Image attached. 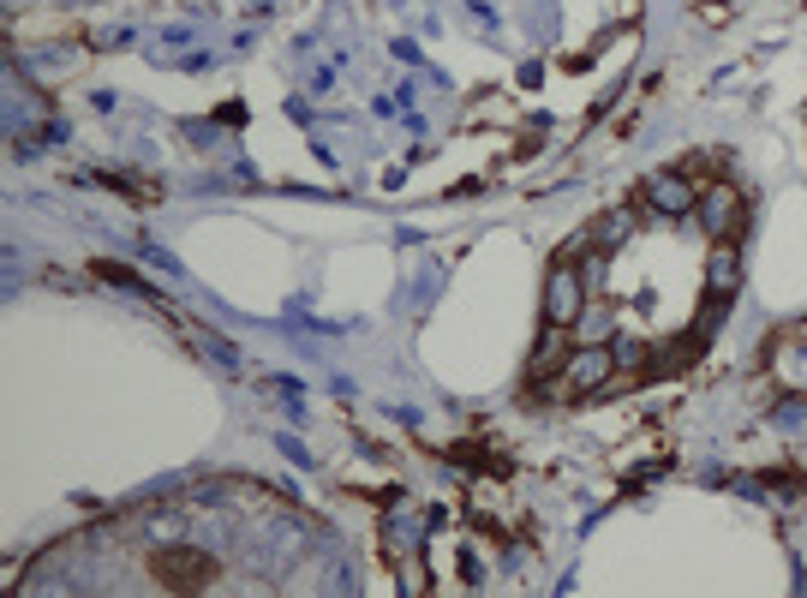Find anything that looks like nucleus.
Instances as JSON below:
<instances>
[{
  "mask_svg": "<svg viewBox=\"0 0 807 598\" xmlns=\"http://www.w3.org/2000/svg\"><path fill=\"white\" fill-rule=\"evenodd\" d=\"M586 294H593V288H586V275H581V258H569V251H562L557 270H550V282H545V317L569 329L574 317L586 312Z\"/></svg>",
  "mask_w": 807,
  "mask_h": 598,
  "instance_id": "obj_1",
  "label": "nucleus"
},
{
  "mask_svg": "<svg viewBox=\"0 0 807 598\" xmlns=\"http://www.w3.org/2000/svg\"><path fill=\"white\" fill-rule=\"evenodd\" d=\"M617 377V360H610V348H581L569 365L557 372V396H586V389L610 384Z\"/></svg>",
  "mask_w": 807,
  "mask_h": 598,
  "instance_id": "obj_2",
  "label": "nucleus"
},
{
  "mask_svg": "<svg viewBox=\"0 0 807 598\" xmlns=\"http://www.w3.org/2000/svg\"><path fill=\"white\" fill-rule=\"evenodd\" d=\"M700 222H706L712 239H729L741 227V192L736 186H712L706 198H700Z\"/></svg>",
  "mask_w": 807,
  "mask_h": 598,
  "instance_id": "obj_3",
  "label": "nucleus"
},
{
  "mask_svg": "<svg viewBox=\"0 0 807 598\" xmlns=\"http://www.w3.org/2000/svg\"><path fill=\"white\" fill-rule=\"evenodd\" d=\"M646 203L658 215H688V210H694V186H688L682 174H652V180H646Z\"/></svg>",
  "mask_w": 807,
  "mask_h": 598,
  "instance_id": "obj_4",
  "label": "nucleus"
},
{
  "mask_svg": "<svg viewBox=\"0 0 807 598\" xmlns=\"http://www.w3.org/2000/svg\"><path fill=\"white\" fill-rule=\"evenodd\" d=\"M706 282H712V294H736L741 288V258H736V246L729 239H712V258H706Z\"/></svg>",
  "mask_w": 807,
  "mask_h": 598,
  "instance_id": "obj_5",
  "label": "nucleus"
},
{
  "mask_svg": "<svg viewBox=\"0 0 807 598\" xmlns=\"http://www.w3.org/2000/svg\"><path fill=\"white\" fill-rule=\"evenodd\" d=\"M586 239H593L598 251H617V246H628V239H634V210H605L593 227H586Z\"/></svg>",
  "mask_w": 807,
  "mask_h": 598,
  "instance_id": "obj_6",
  "label": "nucleus"
},
{
  "mask_svg": "<svg viewBox=\"0 0 807 598\" xmlns=\"http://www.w3.org/2000/svg\"><path fill=\"white\" fill-rule=\"evenodd\" d=\"M569 336L581 341V348H605V341L617 336V317H610L605 305H586V312H581V317H574V324H569Z\"/></svg>",
  "mask_w": 807,
  "mask_h": 598,
  "instance_id": "obj_7",
  "label": "nucleus"
},
{
  "mask_svg": "<svg viewBox=\"0 0 807 598\" xmlns=\"http://www.w3.org/2000/svg\"><path fill=\"white\" fill-rule=\"evenodd\" d=\"M610 360H617V372H646V348H640L634 336H617V348H610Z\"/></svg>",
  "mask_w": 807,
  "mask_h": 598,
  "instance_id": "obj_8",
  "label": "nucleus"
},
{
  "mask_svg": "<svg viewBox=\"0 0 807 598\" xmlns=\"http://www.w3.org/2000/svg\"><path fill=\"white\" fill-rule=\"evenodd\" d=\"M191 336H198V348H203V353H210V360H215V365H227V372H239V353H234V348H227V341H215V336H210V329H191Z\"/></svg>",
  "mask_w": 807,
  "mask_h": 598,
  "instance_id": "obj_9",
  "label": "nucleus"
},
{
  "mask_svg": "<svg viewBox=\"0 0 807 598\" xmlns=\"http://www.w3.org/2000/svg\"><path fill=\"white\" fill-rule=\"evenodd\" d=\"M557 329H562V324H550V336H545V348H538V360H533V365H538V372H550V365H557V353H562V341H569V336H557Z\"/></svg>",
  "mask_w": 807,
  "mask_h": 598,
  "instance_id": "obj_10",
  "label": "nucleus"
},
{
  "mask_svg": "<svg viewBox=\"0 0 807 598\" xmlns=\"http://www.w3.org/2000/svg\"><path fill=\"white\" fill-rule=\"evenodd\" d=\"M138 251H144L156 270H168V275H179V263H174V251H162V246H150V239H138Z\"/></svg>",
  "mask_w": 807,
  "mask_h": 598,
  "instance_id": "obj_11",
  "label": "nucleus"
},
{
  "mask_svg": "<svg viewBox=\"0 0 807 598\" xmlns=\"http://www.w3.org/2000/svg\"><path fill=\"white\" fill-rule=\"evenodd\" d=\"M389 544H395V551H407V544H413V527H407V520H395V532H389Z\"/></svg>",
  "mask_w": 807,
  "mask_h": 598,
  "instance_id": "obj_12",
  "label": "nucleus"
},
{
  "mask_svg": "<svg viewBox=\"0 0 807 598\" xmlns=\"http://www.w3.org/2000/svg\"><path fill=\"white\" fill-rule=\"evenodd\" d=\"M7 294H19V251L7 246Z\"/></svg>",
  "mask_w": 807,
  "mask_h": 598,
  "instance_id": "obj_13",
  "label": "nucleus"
}]
</instances>
